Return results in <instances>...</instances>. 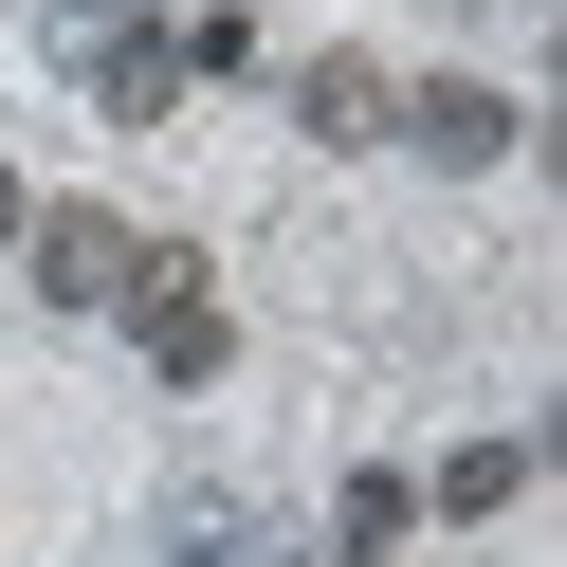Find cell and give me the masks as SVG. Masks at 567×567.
<instances>
[{"instance_id": "1", "label": "cell", "mask_w": 567, "mask_h": 567, "mask_svg": "<svg viewBox=\"0 0 567 567\" xmlns=\"http://www.w3.org/2000/svg\"><path fill=\"white\" fill-rule=\"evenodd\" d=\"M111 311L147 330V367H165V384H220V367H238V311L202 293V257H128V293H111Z\"/></svg>"}, {"instance_id": "2", "label": "cell", "mask_w": 567, "mask_h": 567, "mask_svg": "<svg viewBox=\"0 0 567 567\" xmlns=\"http://www.w3.org/2000/svg\"><path fill=\"white\" fill-rule=\"evenodd\" d=\"M19 257H38V293H55V311H111V293H128V257H147V238H128L111 202H55V220H19Z\"/></svg>"}, {"instance_id": "3", "label": "cell", "mask_w": 567, "mask_h": 567, "mask_svg": "<svg viewBox=\"0 0 567 567\" xmlns=\"http://www.w3.org/2000/svg\"><path fill=\"white\" fill-rule=\"evenodd\" d=\"M384 128H403L421 165H513V92H476V74H421Z\"/></svg>"}, {"instance_id": "4", "label": "cell", "mask_w": 567, "mask_h": 567, "mask_svg": "<svg viewBox=\"0 0 567 567\" xmlns=\"http://www.w3.org/2000/svg\"><path fill=\"white\" fill-rule=\"evenodd\" d=\"M293 111H311V147H384V111H403V92H384L367 55H311V74H293Z\"/></svg>"}, {"instance_id": "5", "label": "cell", "mask_w": 567, "mask_h": 567, "mask_svg": "<svg viewBox=\"0 0 567 567\" xmlns=\"http://www.w3.org/2000/svg\"><path fill=\"white\" fill-rule=\"evenodd\" d=\"M92 92H111V128H147L165 92H184V38H147V19H111V38H92Z\"/></svg>"}, {"instance_id": "6", "label": "cell", "mask_w": 567, "mask_h": 567, "mask_svg": "<svg viewBox=\"0 0 567 567\" xmlns=\"http://www.w3.org/2000/svg\"><path fill=\"white\" fill-rule=\"evenodd\" d=\"M165 549H184V567H257V513H238L220 476H184V494H165Z\"/></svg>"}, {"instance_id": "7", "label": "cell", "mask_w": 567, "mask_h": 567, "mask_svg": "<svg viewBox=\"0 0 567 567\" xmlns=\"http://www.w3.org/2000/svg\"><path fill=\"white\" fill-rule=\"evenodd\" d=\"M330 530H348V549H367V567H384V549H403V530H421V476H384V457H367V476H348V494H330Z\"/></svg>"}, {"instance_id": "8", "label": "cell", "mask_w": 567, "mask_h": 567, "mask_svg": "<svg viewBox=\"0 0 567 567\" xmlns=\"http://www.w3.org/2000/svg\"><path fill=\"white\" fill-rule=\"evenodd\" d=\"M513 494H530V440H457L440 457V513H513Z\"/></svg>"}, {"instance_id": "9", "label": "cell", "mask_w": 567, "mask_h": 567, "mask_svg": "<svg viewBox=\"0 0 567 567\" xmlns=\"http://www.w3.org/2000/svg\"><path fill=\"white\" fill-rule=\"evenodd\" d=\"M19 220H38V202H19V165H0V238H19Z\"/></svg>"}, {"instance_id": "10", "label": "cell", "mask_w": 567, "mask_h": 567, "mask_svg": "<svg viewBox=\"0 0 567 567\" xmlns=\"http://www.w3.org/2000/svg\"><path fill=\"white\" fill-rule=\"evenodd\" d=\"M348 567H367V549H348Z\"/></svg>"}]
</instances>
